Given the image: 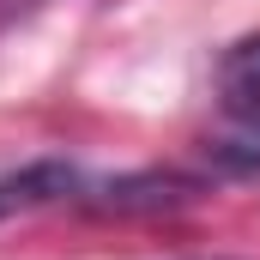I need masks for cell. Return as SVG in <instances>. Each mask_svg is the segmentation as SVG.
Masks as SVG:
<instances>
[{
  "mask_svg": "<svg viewBox=\"0 0 260 260\" xmlns=\"http://www.w3.org/2000/svg\"><path fill=\"white\" fill-rule=\"evenodd\" d=\"M206 194L200 176L182 170H127V176H91L79 212H97V218H157V212H182Z\"/></svg>",
  "mask_w": 260,
  "mask_h": 260,
  "instance_id": "1",
  "label": "cell"
},
{
  "mask_svg": "<svg viewBox=\"0 0 260 260\" xmlns=\"http://www.w3.org/2000/svg\"><path fill=\"white\" fill-rule=\"evenodd\" d=\"M85 182H91V170H79L73 157H30L0 176V224H12L24 212H49V206H79Z\"/></svg>",
  "mask_w": 260,
  "mask_h": 260,
  "instance_id": "2",
  "label": "cell"
},
{
  "mask_svg": "<svg viewBox=\"0 0 260 260\" xmlns=\"http://www.w3.org/2000/svg\"><path fill=\"white\" fill-rule=\"evenodd\" d=\"M218 97H224L230 115L260 121V30L254 37H236L218 55Z\"/></svg>",
  "mask_w": 260,
  "mask_h": 260,
  "instance_id": "3",
  "label": "cell"
},
{
  "mask_svg": "<svg viewBox=\"0 0 260 260\" xmlns=\"http://www.w3.org/2000/svg\"><path fill=\"white\" fill-rule=\"evenodd\" d=\"M200 151H206V164H212L218 176L260 182V121H248V115H230V127L212 133Z\"/></svg>",
  "mask_w": 260,
  "mask_h": 260,
  "instance_id": "4",
  "label": "cell"
}]
</instances>
